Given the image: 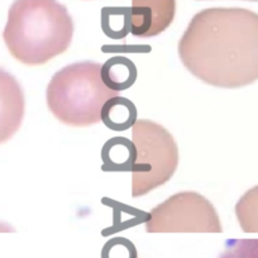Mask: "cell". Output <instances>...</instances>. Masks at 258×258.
Masks as SVG:
<instances>
[{"label":"cell","mask_w":258,"mask_h":258,"mask_svg":"<svg viewBox=\"0 0 258 258\" xmlns=\"http://www.w3.org/2000/svg\"><path fill=\"white\" fill-rule=\"evenodd\" d=\"M99 62L81 61L68 64L52 76L47 85L46 103L57 120L75 128L101 121V109L119 95L104 84Z\"/></svg>","instance_id":"cell-3"},{"label":"cell","mask_w":258,"mask_h":258,"mask_svg":"<svg viewBox=\"0 0 258 258\" xmlns=\"http://www.w3.org/2000/svg\"><path fill=\"white\" fill-rule=\"evenodd\" d=\"M176 16V0H132L129 32L137 38H152L170 28Z\"/></svg>","instance_id":"cell-6"},{"label":"cell","mask_w":258,"mask_h":258,"mask_svg":"<svg viewBox=\"0 0 258 258\" xmlns=\"http://www.w3.org/2000/svg\"><path fill=\"white\" fill-rule=\"evenodd\" d=\"M183 68L219 89H239L258 80V14L214 7L191 18L177 44Z\"/></svg>","instance_id":"cell-1"},{"label":"cell","mask_w":258,"mask_h":258,"mask_svg":"<svg viewBox=\"0 0 258 258\" xmlns=\"http://www.w3.org/2000/svg\"><path fill=\"white\" fill-rule=\"evenodd\" d=\"M74 29L69 9L57 0H14L3 39L17 61L39 66L68 51Z\"/></svg>","instance_id":"cell-2"},{"label":"cell","mask_w":258,"mask_h":258,"mask_svg":"<svg viewBox=\"0 0 258 258\" xmlns=\"http://www.w3.org/2000/svg\"><path fill=\"white\" fill-rule=\"evenodd\" d=\"M104 171H132L136 160V148L132 141L114 137L104 145L101 151Z\"/></svg>","instance_id":"cell-9"},{"label":"cell","mask_w":258,"mask_h":258,"mask_svg":"<svg viewBox=\"0 0 258 258\" xmlns=\"http://www.w3.org/2000/svg\"><path fill=\"white\" fill-rule=\"evenodd\" d=\"M235 215L244 232H258V186H254L238 200Z\"/></svg>","instance_id":"cell-11"},{"label":"cell","mask_w":258,"mask_h":258,"mask_svg":"<svg viewBox=\"0 0 258 258\" xmlns=\"http://www.w3.org/2000/svg\"><path fill=\"white\" fill-rule=\"evenodd\" d=\"M26 111L23 89L16 78L0 68V145L18 132Z\"/></svg>","instance_id":"cell-7"},{"label":"cell","mask_w":258,"mask_h":258,"mask_svg":"<svg viewBox=\"0 0 258 258\" xmlns=\"http://www.w3.org/2000/svg\"><path fill=\"white\" fill-rule=\"evenodd\" d=\"M101 79L111 90L123 91L129 89L137 79L136 64L126 57H113L101 66Z\"/></svg>","instance_id":"cell-10"},{"label":"cell","mask_w":258,"mask_h":258,"mask_svg":"<svg viewBox=\"0 0 258 258\" xmlns=\"http://www.w3.org/2000/svg\"><path fill=\"white\" fill-rule=\"evenodd\" d=\"M136 160L132 167V197H145L172 178L180 162L178 146L167 129L150 119L132 126Z\"/></svg>","instance_id":"cell-4"},{"label":"cell","mask_w":258,"mask_h":258,"mask_svg":"<svg viewBox=\"0 0 258 258\" xmlns=\"http://www.w3.org/2000/svg\"><path fill=\"white\" fill-rule=\"evenodd\" d=\"M214 205L197 191L173 194L153 208L146 219L148 233H222Z\"/></svg>","instance_id":"cell-5"},{"label":"cell","mask_w":258,"mask_h":258,"mask_svg":"<svg viewBox=\"0 0 258 258\" xmlns=\"http://www.w3.org/2000/svg\"><path fill=\"white\" fill-rule=\"evenodd\" d=\"M137 119L135 104L123 96L116 95L109 99L101 109V121L109 129L116 132L132 128Z\"/></svg>","instance_id":"cell-8"},{"label":"cell","mask_w":258,"mask_h":258,"mask_svg":"<svg viewBox=\"0 0 258 258\" xmlns=\"http://www.w3.org/2000/svg\"><path fill=\"white\" fill-rule=\"evenodd\" d=\"M202 2H205V0H202ZM244 2H258V0H244Z\"/></svg>","instance_id":"cell-12"},{"label":"cell","mask_w":258,"mask_h":258,"mask_svg":"<svg viewBox=\"0 0 258 258\" xmlns=\"http://www.w3.org/2000/svg\"><path fill=\"white\" fill-rule=\"evenodd\" d=\"M2 228H4V225H2V224H0V229H2Z\"/></svg>","instance_id":"cell-13"}]
</instances>
